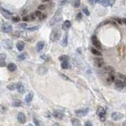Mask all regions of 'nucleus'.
<instances>
[{
    "instance_id": "f257e3e1",
    "label": "nucleus",
    "mask_w": 126,
    "mask_h": 126,
    "mask_svg": "<svg viewBox=\"0 0 126 126\" xmlns=\"http://www.w3.org/2000/svg\"><path fill=\"white\" fill-rule=\"evenodd\" d=\"M61 36V31L59 29H54L52 32L50 33V40L51 42H55L59 40V38Z\"/></svg>"
},
{
    "instance_id": "f03ea898",
    "label": "nucleus",
    "mask_w": 126,
    "mask_h": 126,
    "mask_svg": "<svg viewBox=\"0 0 126 126\" xmlns=\"http://www.w3.org/2000/svg\"><path fill=\"white\" fill-rule=\"evenodd\" d=\"M97 115L99 116L101 121L104 122L106 121V109L102 106H99L97 109Z\"/></svg>"
},
{
    "instance_id": "7ed1b4c3",
    "label": "nucleus",
    "mask_w": 126,
    "mask_h": 126,
    "mask_svg": "<svg viewBox=\"0 0 126 126\" xmlns=\"http://www.w3.org/2000/svg\"><path fill=\"white\" fill-rule=\"evenodd\" d=\"M61 14L60 11H58L56 14H55V16L53 17V18L50 20V25H51V26H53V25H55V24H57V23H58L60 20H61Z\"/></svg>"
},
{
    "instance_id": "20e7f679",
    "label": "nucleus",
    "mask_w": 126,
    "mask_h": 126,
    "mask_svg": "<svg viewBox=\"0 0 126 126\" xmlns=\"http://www.w3.org/2000/svg\"><path fill=\"white\" fill-rule=\"evenodd\" d=\"M111 118L115 121H118L124 118V114L120 112H113L111 114Z\"/></svg>"
},
{
    "instance_id": "39448f33",
    "label": "nucleus",
    "mask_w": 126,
    "mask_h": 126,
    "mask_svg": "<svg viewBox=\"0 0 126 126\" xmlns=\"http://www.w3.org/2000/svg\"><path fill=\"white\" fill-rule=\"evenodd\" d=\"M88 111H89L88 108H85V109H81V110H75V114H76V115L77 117H82L86 116L87 114L88 113Z\"/></svg>"
},
{
    "instance_id": "423d86ee",
    "label": "nucleus",
    "mask_w": 126,
    "mask_h": 126,
    "mask_svg": "<svg viewBox=\"0 0 126 126\" xmlns=\"http://www.w3.org/2000/svg\"><path fill=\"white\" fill-rule=\"evenodd\" d=\"M103 73L106 75H114V69L110 66H106L103 68Z\"/></svg>"
},
{
    "instance_id": "0eeeda50",
    "label": "nucleus",
    "mask_w": 126,
    "mask_h": 126,
    "mask_svg": "<svg viewBox=\"0 0 126 126\" xmlns=\"http://www.w3.org/2000/svg\"><path fill=\"white\" fill-rule=\"evenodd\" d=\"M13 30L12 25L8 24V23H4L2 25V31L5 33H10Z\"/></svg>"
},
{
    "instance_id": "6e6552de",
    "label": "nucleus",
    "mask_w": 126,
    "mask_h": 126,
    "mask_svg": "<svg viewBox=\"0 0 126 126\" xmlns=\"http://www.w3.org/2000/svg\"><path fill=\"white\" fill-rule=\"evenodd\" d=\"M91 41H92V43H93V45L98 49V50H99V49L102 48L101 42H100V41L99 40V39H98L96 35H94V36L91 37Z\"/></svg>"
},
{
    "instance_id": "1a4fd4ad",
    "label": "nucleus",
    "mask_w": 126,
    "mask_h": 126,
    "mask_svg": "<svg viewBox=\"0 0 126 126\" xmlns=\"http://www.w3.org/2000/svg\"><path fill=\"white\" fill-rule=\"evenodd\" d=\"M94 63L98 68H102L104 66V60L102 58H96L94 60Z\"/></svg>"
},
{
    "instance_id": "9d476101",
    "label": "nucleus",
    "mask_w": 126,
    "mask_h": 126,
    "mask_svg": "<svg viewBox=\"0 0 126 126\" xmlns=\"http://www.w3.org/2000/svg\"><path fill=\"white\" fill-rule=\"evenodd\" d=\"M114 84H115V86H116L117 88H120V89H122L124 88L125 87V81H121L119 79H117V80H114Z\"/></svg>"
},
{
    "instance_id": "9b49d317",
    "label": "nucleus",
    "mask_w": 126,
    "mask_h": 126,
    "mask_svg": "<svg viewBox=\"0 0 126 126\" xmlns=\"http://www.w3.org/2000/svg\"><path fill=\"white\" fill-rule=\"evenodd\" d=\"M17 121L20 124H25L26 122V117H25V114H23L22 112L18 113V114H17Z\"/></svg>"
},
{
    "instance_id": "f8f14e48",
    "label": "nucleus",
    "mask_w": 126,
    "mask_h": 126,
    "mask_svg": "<svg viewBox=\"0 0 126 126\" xmlns=\"http://www.w3.org/2000/svg\"><path fill=\"white\" fill-rule=\"evenodd\" d=\"M115 2V0H101V3L103 6H111Z\"/></svg>"
},
{
    "instance_id": "ddd939ff",
    "label": "nucleus",
    "mask_w": 126,
    "mask_h": 126,
    "mask_svg": "<svg viewBox=\"0 0 126 126\" xmlns=\"http://www.w3.org/2000/svg\"><path fill=\"white\" fill-rule=\"evenodd\" d=\"M118 54H119V56L121 58H124V57H125V46L123 44L119 46V47H118Z\"/></svg>"
},
{
    "instance_id": "4468645a",
    "label": "nucleus",
    "mask_w": 126,
    "mask_h": 126,
    "mask_svg": "<svg viewBox=\"0 0 126 126\" xmlns=\"http://www.w3.org/2000/svg\"><path fill=\"white\" fill-rule=\"evenodd\" d=\"M70 27H71V22L69 21V20H65V21H64V23L62 24V26H61L62 29L63 30H66V31H67L68 29H70Z\"/></svg>"
},
{
    "instance_id": "2eb2a0df",
    "label": "nucleus",
    "mask_w": 126,
    "mask_h": 126,
    "mask_svg": "<svg viewBox=\"0 0 126 126\" xmlns=\"http://www.w3.org/2000/svg\"><path fill=\"white\" fill-rule=\"evenodd\" d=\"M33 96H34L33 92H29V94L26 95V96H25V102H26L27 103H29V102H32V99H33Z\"/></svg>"
},
{
    "instance_id": "dca6fc26",
    "label": "nucleus",
    "mask_w": 126,
    "mask_h": 126,
    "mask_svg": "<svg viewBox=\"0 0 126 126\" xmlns=\"http://www.w3.org/2000/svg\"><path fill=\"white\" fill-rule=\"evenodd\" d=\"M0 12L2 13V14L3 15V16L6 17V18H9L10 16H12V14L9 11H7V10L2 9V8H0Z\"/></svg>"
},
{
    "instance_id": "f3484780",
    "label": "nucleus",
    "mask_w": 126,
    "mask_h": 126,
    "mask_svg": "<svg viewBox=\"0 0 126 126\" xmlns=\"http://www.w3.org/2000/svg\"><path fill=\"white\" fill-rule=\"evenodd\" d=\"M16 89L19 93H24L25 91V87L21 83H18L16 84Z\"/></svg>"
},
{
    "instance_id": "a211bd4d",
    "label": "nucleus",
    "mask_w": 126,
    "mask_h": 126,
    "mask_svg": "<svg viewBox=\"0 0 126 126\" xmlns=\"http://www.w3.org/2000/svg\"><path fill=\"white\" fill-rule=\"evenodd\" d=\"M114 80H115L114 75H108L106 79V83L107 84H111L112 83H114Z\"/></svg>"
},
{
    "instance_id": "6ab92c4d",
    "label": "nucleus",
    "mask_w": 126,
    "mask_h": 126,
    "mask_svg": "<svg viewBox=\"0 0 126 126\" xmlns=\"http://www.w3.org/2000/svg\"><path fill=\"white\" fill-rule=\"evenodd\" d=\"M53 115H54V117H55L58 118V119H61V118H62L63 116H64L63 113L61 112V111H59V110H55V111H54Z\"/></svg>"
},
{
    "instance_id": "aec40b11",
    "label": "nucleus",
    "mask_w": 126,
    "mask_h": 126,
    "mask_svg": "<svg viewBox=\"0 0 126 126\" xmlns=\"http://www.w3.org/2000/svg\"><path fill=\"white\" fill-rule=\"evenodd\" d=\"M71 122L73 126H81V123L80 121V120L76 117H73L71 119Z\"/></svg>"
},
{
    "instance_id": "412c9836",
    "label": "nucleus",
    "mask_w": 126,
    "mask_h": 126,
    "mask_svg": "<svg viewBox=\"0 0 126 126\" xmlns=\"http://www.w3.org/2000/svg\"><path fill=\"white\" fill-rule=\"evenodd\" d=\"M16 47L19 51H22L25 48V43L23 41H19V42H17Z\"/></svg>"
},
{
    "instance_id": "4be33fe9",
    "label": "nucleus",
    "mask_w": 126,
    "mask_h": 126,
    "mask_svg": "<svg viewBox=\"0 0 126 126\" xmlns=\"http://www.w3.org/2000/svg\"><path fill=\"white\" fill-rule=\"evenodd\" d=\"M44 45L45 43L43 41H40V42H38L37 45H36V49H37V51H41L43 49V47H44Z\"/></svg>"
},
{
    "instance_id": "5701e85b",
    "label": "nucleus",
    "mask_w": 126,
    "mask_h": 126,
    "mask_svg": "<svg viewBox=\"0 0 126 126\" xmlns=\"http://www.w3.org/2000/svg\"><path fill=\"white\" fill-rule=\"evenodd\" d=\"M7 69H8L9 71L10 72H14V71H16V69H17V66L15 65L14 63H10L8 64V66H7Z\"/></svg>"
},
{
    "instance_id": "b1692460",
    "label": "nucleus",
    "mask_w": 126,
    "mask_h": 126,
    "mask_svg": "<svg viewBox=\"0 0 126 126\" xmlns=\"http://www.w3.org/2000/svg\"><path fill=\"white\" fill-rule=\"evenodd\" d=\"M3 46L6 48H7V49H11L12 48V43H11V41L9 40H5L4 42H3Z\"/></svg>"
},
{
    "instance_id": "393cba45",
    "label": "nucleus",
    "mask_w": 126,
    "mask_h": 126,
    "mask_svg": "<svg viewBox=\"0 0 126 126\" xmlns=\"http://www.w3.org/2000/svg\"><path fill=\"white\" fill-rule=\"evenodd\" d=\"M68 44V34L66 33L65 35V37H64V39L62 40V42H61V46H63V47H66Z\"/></svg>"
},
{
    "instance_id": "a878e982",
    "label": "nucleus",
    "mask_w": 126,
    "mask_h": 126,
    "mask_svg": "<svg viewBox=\"0 0 126 126\" xmlns=\"http://www.w3.org/2000/svg\"><path fill=\"white\" fill-rule=\"evenodd\" d=\"M91 53L93 54V55H96V56H101V55H102V53L100 52V51L98 50V49L91 48Z\"/></svg>"
},
{
    "instance_id": "bb28decb",
    "label": "nucleus",
    "mask_w": 126,
    "mask_h": 126,
    "mask_svg": "<svg viewBox=\"0 0 126 126\" xmlns=\"http://www.w3.org/2000/svg\"><path fill=\"white\" fill-rule=\"evenodd\" d=\"M27 58V54L26 53H23V54H20L18 56H17V59H18L19 61H23L25 60V58Z\"/></svg>"
},
{
    "instance_id": "cd10ccee",
    "label": "nucleus",
    "mask_w": 126,
    "mask_h": 126,
    "mask_svg": "<svg viewBox=\"0 0 126 126\" xmlns=\"http://www.w3.org/2000/svg\"><path fill=\"white\" fill-rule=\"evenodd\" d=\"M69 59V58L67 55H61L59 57V61H61V62H62V61H68Z\"/></svg>"
},
{
    "instance_id": "c85d7f7f",
    "label": "nucleus",
    "mask_w": 126,
    "mask_h": 126,
    "mask_svg": "<svg viewBox=\"0 0 126 126\" xmlns=\"http://www.w3.org/2000/svg\"><path fill=\"white\" fill-rule=\"evenodd\" d=\"M61 68L62 69H67L69 68V64L68 61H62V62H61Z\"/></svg>"
},
{
    "instance_id": "c756f323",
    "label": "nucleus",
    "mask_w": 126,
    "mask_h": 126,
    "mask_svg": "<svg viewBox=\"0 0 126 126\" xmlns=\"http://www.w3.org/2000/svg\"><path fill=\"white\" fill-rule=\"evenodd\" d=\"M117 79L121 80V81H125V76L123 75V74H121V73H117Z\"/></svg>"
},
{
    "instance_id": "7c9ffc66",
    "label": "nucleus",
    "mask_w": 126,
    "mask_h": 126,
    "mask_svg": "<svg viewBox=\"0 0 126 126\" xmlns=\"http://www.w3.org/2000/svg\"><path fill=\"white\" fill-rule=\"evenodd\" d=\"M13 106H15V107H18L20 106H21V102H20V100H17V101L14 102V103H13Z\"/></svg>"
},
{
    "instance_id": "2f4dec72",
    "label": "nucleus",
    "mask_w": 126,
    "mask_h": 126,
    "mask_svg": "<svg viewBox=\"0 0 126 126\" xmlns=\"http://www.w3.org/2000/svg\"><path fill=\"white\" fill-rule=\"evenodd\" d=\"M80 4H81V0H74L73 2V6L77 8L80 6Z\"/></svg>"
},
{
    "instance_id": "473e14b6",
    "label": "nucleus",
    "mask_w": 126,
    "mask_h": 126,
    "mask_svg": "<svg viewBox=\"0 0 126 126\" xmlns=\"http://www.w3.org/2000/svg\"><path fill=\"white\" fill-rule=\"evenodd\" d=\"M7 88L10 89V91H14V90L16 89V84H10V85L7 86Z\"/></svg>"
},
{
    "instance_id": "72a5a7b5",
    "label": "nucleus",
    "mask_w": 126,
    "mask_h": 126,
    "mask_svg": "<svg viewBox=\"0 0 126 126\" xmlns=\"http://www.w3.org/2000/svg\"><path fill=\"white\" fill-rule=\"evenodd\" d=\"M40 25H37V26H34V27H31V28H28V30H29V31H35V30H37L38 29H40Z\"/></svg>"
},
{
    "instance_id": "f704fd0d",
    "label": "nucleus",
    "mask_w": 126,
    "mask_h": 126,
    "mask_svg": "<svg viewBox=\"0 0 126 126\" xmlns=\"http://www.w3.org/2000/svg\"><path fill=\"white\" fill-rule=\"evenodd\" d=\"M12 20L14 22H19L20 21V17L18 16H15V17H13V18H12Z\"/></svg>"
},
{
    "instance_id": "c9c22d12",
    "label": "nucleus",
    "mask_w": 126,
    "mask_h": 126,
    "mask_svg": "<svg viewBox=\"0 0 126 126\" xmlns=\"http://www.w3.org/2000/svg\"><path fill=\"white\" fill-rule=\"evenodd\" d=\"M46 8H47V6H46V5H44V4H43V5H40V6H38V10H44Z\"/></svg>"
},
{
    "instance_id": "e433bc0d",
    "label": "nucleus",
    "mask_w": 126,
    "mask_h": 126,
    "mask_svg": "<svg viewBox=\"0 0 126 126\" xmlns=\"http://www.w3.org/2000/svg\"><path fill=\"white\" fill-rule=\"evenodd\" d=\"M6 56L4 55V54H0V61H3L6 59Z\"/></svg>"
},
{
    "instance_id": "4c0bfd02",
    "label": "nucleus",
    "mask_w": 126,
    "mask_h": 126,
    "mask_svg": "<svg viewBox=\"0 0 126 126\" xmlns=\"http://www.w3.org/2000/svg\"><path fill=\"white\" fill-rule=\"evenodd\" d=\"M33 121H34V123H35V125H36V126H42V125L40 124V122L36 119V118L34 117V118H33Z\"/></svg>"
},
{
    "instance_id": "58836bf2",
    "label": "nucleus",
    "mask_w": 126,
    "mask_h": 126,
    "mask_svg": "<svg viewBox=\"0 0 126 126\" xmlns=\"http://www.w3.org/2000/svg\"><path fill=\"white\" fill-rule=\"evenodd\" d=\"M24 21H30V17H29V15H26V16H25L23 17L22 19Z\"/></svg>"
},
{
    "instance_id": "ea45409f",
    "label": "nucleus",
    "mask_w": 126,
    "mask_h": 126,
    "mask_svg": "<svg viewBox=\"0 0 126 126\" xmlns=\"http://www.w3.org/2000/svg\"><path fill=\"white\" fill-rule=\"evenodd\" d=\"M42 14V12L40 11V10H37L36 12L35 13V17H38V18H39V17H40V15Z\"/></svg>"
},
{
    "instance_id": "a19ab883",
    "label": "nucleus",
    "mask_w": 126,
    "mask_h": 126,
    "mask_svg": "<svg viewBox=\"0 0 126 126\" xmlns=\"http://www.w3.org/2000/svg\"><path fill=\"white\" fill-rule=\"evenodd\" d=\"M29 17H30V21H31V20H34L35 18H36V17H35V14H30V15H29Z\"/></svg>"
},
{
    "instance_id": "79ce46f5",
    "label": "nucleus",
    "mask_w": 126,
    "mask_h": 126,
    "mask_svg": "<svg viewBox=\"0 0 126 126\" xmlns=\"http://www.w3.org/2000/svg\"><path fill=\"white\" fill-rule=\"evenodd\" d=\"M6 111V108L2 106H0V114H3Z\"/></svg>"
},
{
    "instance_id": "37998d69",
    "label": "nucleus",
    "mask_w": 126,
    "mask_h": 126,
    "mask_svg": "<svg viewBox=\"0 0 126 126\" xmlns=\"http://www.w3.org/2000/svg\"><path fill=\"white\" fill-rule=\"evenodd\" d=\"M20 34H21V32H14V37H19V36H20Z\"/></svg>"
},
{
    "instance_id": "c03bdc74",
    "label": "nucleus",
    "mask_w": 126,
    "mask_h": 126,
    "mask_svg": "<svg viewBox=\"0 0 126 126\" xmlns=\"http://www.w3.org/2000/svg\"><path fill=\"white\" fill-rule=\"evenodd\" d=\"M67 2H68V0H59V4L60 5H65Z\"/></svg>"
},
{
    "instance_id": "a18cd8bd",
    "label": "nucleus",
    "mask_w": 126,
    "mask_h": 126,
    "mask_svg": "<svg viewBox=\"0 0 126 126\" xmlns=\"http://www.w3.org/2000/svg\"><path fill=\"white\" fill-rule=\"evenodd\" d=\"M46 18V14H42L40 15V17H39V20H44Z\"/></svg>"
},
{
    "instance_id": "49530a36",
    "label": "nucleus",
    "mask_w": 126,
    "mask_h": 126,
    "mask_svg": "<svg viewBox=\"0 0 126 126\" xmlns=\"http://www.w3.org/2000/svg\"><path fill=\"white\" fill-rule=\"evenodd\" d=\"M84 126H93V125H92V123L90 121H87L85 122V124H84Z\"/></svg>"
},
{
    "instance_id": "de8ad7c7",
    "label": "nucleus",
    "mask_w": 126,
    "mask_h": 126,
    "mask_svg": "<svg viewBox=\"0 0 126 126\" xmlns=\"http://www.w3.org/2000/svg\"><path fill=\"white\" fill-rule=\"evenodd\" d=\"M81 18H82V14H81V13H78L77 15H76V19L81 20Z\"/></svg>"
},
{
    "instance_id": "09e8293b",
    "label": "nucleus",
    "mask_w": 126,
    "mask_h": 126,
    "mask_svg": "<svg viewBox=\"0 0 126 126\" xmlns=\"http://www.w3.org/2000/svg\"><path fill=\"white\" fill-rule=\"evenodd\" d=\"M87 1H88V2H89L90 4L94 5L96 2H98V0H87Z\"/></svg>"
},
{
    "instance_id": "8fccbe9b",
    "label": "nucleus",
    "mask_w": 126,
    "mask_h": 126,
    "mask_svg": "<svg viewBox=\"0 0 126 126\" xmlns=\"http://www.w3.org/2000/svg\"><path fill=\"white\" fill-rule=\"evenodd\" d=\"M83 11H84V14H85L86 15H87V16H88V15L90 14V13H89V11H88V10H87L86 8H84V10H83Z\"/></svg>"
},
{
    "instance_id": "3c124183",
    "label": "nucleus",
    "mask_w": 126,
    "mask_h": 126,
    "mask_svg": "<svg viewBox=\"0 0 126 126\" xmlns=\"http://www.w3.org/2000/svg\"><path fill=\"white\" fill-rule=\"evenodd\" d=\"M6 66V63H5V61H0V67H3V66Z\"/></svg>"
},
{
    "instance_id": "603ef678",
    "label": "nucleus",
    "mask_w": 126,
    "mask_h": 126,
    "mask_svg": "<svg viewBox=\"0 0 126 126\" xmlns=\"http://www.w3.org/2000/svg\"><path fill=\"white\" fill-rule=\"evenodd\" d=\"M60 75H61V77H62V78H65V79L66 80V81H70V79H69V78H68L67 76H66L65 75H62V74H60Z\"/></svg>"
},
{
    "instance_id": "864d4df0",
    "label": "nucleus",
    "mask_w": 126,
    "mask_h": 126,
    "mask_svg": "<svg viewBox=\"0 0 126 126\" xmlns=\"http://www.w3.org/2000/svg\"><path fill=\"white\" fill-rule=\"evenodd\" d=\"M52 126H60V124H59V123H55Z\"/></svg>"
},
{
    "instance_id": "5fc2aeb1",
    "label": "nucleus",
    "mask_w": 126,
    "mask_h": 126,
    "mask_svg": "<svg viewBox=\"0 0 126 126\" xmlns=\"http://www.w3.org/2000/svg\"><path fill=\"white\" fill-rule=\"evenodd\" d=\"M20 27H23V28H25V27L27 26V25H26V24H24V25H20Z\"/></svg>"
},
{
    "instance_id": "6e6d98bb",
    "label": "nucleus",
    "mask_w": 126,
    "mask_h": 126,
    "mask_svg": "<svg viewBox=\"0 0 126 126\" xmlns=\"http://www.w3.org/2000/svg\"><path fill=\"white\" fill-rule=\"evenodd\" d=\"M22 14H27V11H26V10H25V11H23V12H22Z\"/></svg>"
},
{
    "instance_id": "4d7b16f0",
    "label": "nucleus",
    "mask_w": 126,
    "mask_h": 126,
    "mask_svg": "<svg viewBox=\"0 0 126 126\" xmlns=\"http://www.w3.org/2000/svg\"><path fill=\"white\" fill-rule=\"evenodd\" d=\"M47 1H49V0H42V2H47Z\"/></svg>"
},
{
    "instance_id": "13d9d810",
    "label": "nucleus",
    "mask_w": 126,
    "mask_h": 126,
    "mask_svg": "<svg viewBox=\"0 0 126 126\" xmlns=\"http://www.w3.org/2000/svg\"><path fill=\"white\" fill-rule=\"evenodd\" d=\"M27 126H32V125H31V124H29V125H28Z\"/></svg>"
}]
</instances>
